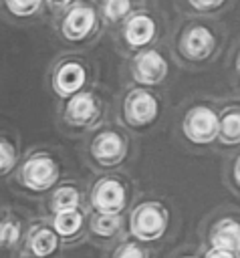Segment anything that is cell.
I'll use <instances>...</instances> for the list:
<instances>
[{
  "label": "cell",
  "instance_id": "1",
  "mask_svg": "<svg viewBox=\"0 0 240 258\" xmlns=\"http://www.w3.org/2000/svg\"><path fill=\"white\" fill-rule=\"evenodd\" d=\"M14 185L28 194H44L58 183L61 165L54 155L44 149L28 151L14 169Z\"/></svg>",
  "mask_w": 240,
  "mask_h": 258
},
{
  "label": "cell",
  "instance_id": "2",
  "mask_svg": "<svg viewBox=\"0 0 240 258\" xmlns=\"http://www.w3.org/2000/svg\"><path fill=\"white\" fill-rule=\"evenodd\" d=\"M58 236L46 224H32L22 240V256L26 258H50L58 250Z\"/></svg>",
  "mask_w": 240,
  "mask_h": 258
},
{
  "label": "cell",
  "instance_id": "3",
  "mask_svg": "<svg viewBox=\"0 0 240 258\" xmlns=\"http://www.w3.org/2000/svg\"><path fill=\"white\" fill-rule=\"evenodd\" d=\"M220 129L218 117L214 111L206 109V107H196L194 111H190L186 115V123H184V131L188 135V139L196 141V143H208L216 137Z\"/></svg>",
  "mask_w": 240,
  "mask_h": 258
},
{
  "label": "cell",
  "instance_id": "4",
  "mask_svg": "<svg viewBox=\"0 0 240 258\" xmlns=\"http://www.w3.org/2000/svg\"><path fill=\"white\" fill-rule=\"evenodd\" d=\"M163 226H165V214L153 204H145L137 208L131 216V232L141 240H153L161 236Z\"/></svg>",
  "mask_w": 240,
  "mask_h": 258
},
{
  "label": "cell",
  "instance_id": "5",
  "mask_svg": "<svg viewBox=\"0 0 240 258\" xmlns=\"http://www.w3.org/2000/svg\"><path fill=\"white\" fill-rule=\"evenodd\" d=\"M50 85L58 97H73L85 85V69L77 60H65L52 71Z\"/></svg>",
  "mask_w": 240,
  "mask_h": 258
},
{
  "label": "cell",
  "instance_id": "6",
  "mask_svg": "<svg viewBox=\"0 0 240 258\" xmlns=\"http://www.w3.org/2000/svg\"><path fill=\"white\" fill-rule=\"evenodd\" d=\"M93 26H95V12L85 4H77L69 8V12L63 16L61 34L67 40H81L91 32Z\"/></svg>",
  "mask_w": 240,
  "mask_h": 258
},
{
  "label": "cell",
  "instance_id": "7",
  "mask_svg": "<svg viewBox=\"0 0 240 258\" xmlns=\"http://www.w3.org/2000/svg\"><path fill=\"white\" fill-rule=\"evenodd\" d=\"M125 204V189L119 181L105 179L93 189V206L101 214H115Z\"/></svg>",
  "mask_w": 240,
  "mask_h": 258
},
{
  "label": "cell",
  "instance_id": "8",
  "mask_svg": "<svg viewBox=\"0 0 240 258\" xmlns=\"http://www.w3.org/2000/svg\"><path fill=\"white\" fill-rule=\"evenodd\" d=\"M24 234H26V224L22 216L14 208H6L4 218L0 222V250L10 252L18 248L24 240Z\"/></svg>",
  "mask_w": 240,
  "mask_h": 258
},
{
  "label": "cell",
  "instance_id": "9",
  "mask_svg": "<svg viewBox=\"0 0 240 258\" xmlns=\"http://www.w3.org/2000/svg\"><path fill=\"white\" fill-rule=\"evenodd\" d=\"M165 73H167V64L155 50H149L135 60V79L145 85L159 83L165 77Z\"/></svg>",
  "mask_w": 240,
  "mask_h": 258
},
{
  "label": "cell",
  "instance_id": "10",
  "mask_svg": "<svg viewBox=\"0 0 240 258\" xmlns=\"http://www.w3.org/2000/svg\"><path fill=\"white\" fill-rule=\"evenodd\" d=\"M95 115V99L89 93H75L65 107V121L71 125H85Z\"/></svg>",
  "mask_w": 240,
  "mask_h": 258
},
{
  "label": "cell",
  "instance_id": "11",
  "mask_svg": "<svg viewBox=\"0 0 240 258\" xmlns=\"http://www.w3.org/2000/svg\"><path fill=\"white\" fill-rule=\"evenodd\" d=\"M91 151H93V157L99 159L101 163H115L123 157V141L117 133L107 131L93 141Z\"/></svg>",
  "mask_w": 240,
  "mask_h": 258
},
{
  "label": "cell",
  "instance_id": "12",
  "mask_svg": "<svg viewBox=\"0 0 240 258\" xmlns=\"http://www.w3.org/2000/svg\"><path fill=\"white\" fill-rule=\"evenodd\" d=\"M127 115H129L131 123H139V125L141 123H149L157 115V103L145 91L133 93L129 103H127Z\"/></svg>",
  "mask_w": 240,
  "mask_h": 258
},
{
  "label": "cell",
  "instance_id": "13",
  "mask_svg": "<svg viewBox=\"0 0 240 258\" xmlns=\"http://www.w3.org/2000/svg\"><path fill=\"white\" fill-rule=\"evenodd\" d=\"M20 161L18 139L6 131H0V181L8 179Z\"/></svg>",
  "mask_w": 240,
  "mask_h": 258
},
{
  "label": "cell",
  "instance_id": "14",
  "mask_svg": "<svg viewBox=\"0 0 240 258\" xmlns=\"http://www.w3.org/2000/svg\"><path fill=\"white\" fill-rule=\"evenodd\" d=\"M182 46H184V52L190 58H204V56L210 54V50L214 46V38H212L210 30H206L202 26H196L186 34Z\"/></svg>",
  "mask_w": 240,
  "mask_h": 258
},
{
  "label": "cell",
  "instance_id": "15",
  "mask_svg": "<svg viewBox=\"0 0 240 258\" xmlns=\"http://www.w3.org/2000/svg\"><path fill=\"white\" fill-rule=\"evenodd\" d=\"M212 244L216 250L240 252V224L232 220H226L224 224H220L212 236Z\"/></svg>",
  "mask_w": 240,
  "mask_h": 258
},
{
  "label": "cell",
  "instance_id": "16",
  "mask_svg": "<svg viewBox=\"0 0 240 258\" xmlns=\"http://www.w3.org/2000/svg\"><path fill=\"white\" fill-rule=\"evenodd\" d=\"M83 226V216L79 210H65V212H56L52 218V230L58 238H71L75 236Z\"/></svg>",
  "mask_w": 240,
  "mask_h": 258
},
{
  "label": "cell",
  "instance_id": "17",
  "mask_svg": "<svg viewBox=\"0 0 240 258\" xmlns=\"http://www.w3.org/2000/svg\"><path fill=\"white\" fill-rule=\"evenodd\" d=\"M79 200L81 196L75 185H56L48 198V208L52 214L65 212V210H77Z\"/></svg>",
  "mask_w": 240,
  "mask_h": 258
},
{
  "label": "cell",
  "instance_id": "18",
  "mask_svg": "<svg viewBox=\"0 0 240 258\" xmlns=\"http://www.w3.org/2000/svg\"><path fill=\"white\" fill-rule=\"evenodd\" d=\"M44 0H0V8L14 20H28L38 14Z\"/></svg>",
  "mask_w": 240,
  "mask_h": 258
},
{
  "label": "cell",
  "instance_id": "19",
  "mask_svg": "<svg viewBox=\"0 0 240 258\" xmlns=\"http://www.w3.org/2000/svg\"><path fill=\"white\" fill-rule=\"evenodd\" d=\"M153 32H155V26L149 16H135L129 20V24L125 28V38L131 44H145V42H149Z\"/></svg>",
  "mask_w": 240,
  "mask_h": 258
},
{
  "label": "cell",
  "instance_id": "20",
  "mask_svg": "<svg viewBox=\"0 0 240 258\" xmlns=\"http://www.w3.org/2000/svg\"><path fill=\"white\" fill-rule=\"evenodd\" d=\"M220 137L226 143L240 141V113H228L220 123Z\"/></svg>",
  "mask_w": 240,
  "mask_h": 258
},
{
  "label": "cell",
  "instance_id": "21",
  "mask_svg": "<svg viewBox=\"0 0 240 258\" xmlns=\"http://www.w3.org/2000/svg\"><path fill=\"white\" fill-rule=\"evenodd\" d=\"M117 228H119V218L115 214H101L93 222V230L97 234H101V236H111Z\"/></svg>",
  "mask_w": 240,
  "mask_h": 258
},
{
  "label": "cell",
  "instance_id": "22",
  "mask_svg": "<svg viewBox=\"0 0 240 258\" xmlns=\"http://www.w3.org/2000/svg\"><path fill=\"white\" fill-rule=\"evenodd\" d=\"M129 10V0H105V16L109 20H119Z\"/></svg>",
  "mask_w": 240,
  "mask_h": 258
},
{
  "label": "cell",
  "instance_id": "23",
  "mask_svg": "<svg viewBox=\"0 0 240 258\" xmlns=\"http://www.w3.org/2000/svg\"><path fill=\"white\" fill-rule=\"evenodd\" d=\"M115 258H143V254H141V250L137 246L127 244V246L119 248V252L115 254Z\"/></svg>",
  "mask_w": 240,
  "mask_h": 258
},
{
  "label": "cell",
  "instance_id": "24",
  "mask_svg": "<svg viewBox=\"0 0 240 258\" xmlns=\"http://www.w3.org/2000/svg\"><path fill=\"white\" fill-rule=\"evenodd\" d=\"M196 8H200V10H204V8H214V6H218L222 0H190Z\"/></svg>",
  "mask_w": 240,
  "mask_h": 258
},
{
  "label": "cell",
  "instance_id": "25",
  "mask_svg": "<svg viewBox=\"0 0 240 258\" xmlns=\"http://www.w3.org/2000/svg\"><path fill=\"white\" fill-rule=\"evenodd\" d=\"M208 258H234V254L232 252H226V250H212L210 254H208Z\"/></svg>",
  "mask_w": 240,
  "mask_h": 258
},
{
  "label": "cell",
  "instance_id": "26",
  "mask_svg": "<svg viewBox=\"0 0 240 258\" xmlns=\"http://www.w3.org/2000/svg\"><path fill=\"white\" fill-rule=\"evenodd\" d=\"M44 2H46L50 8H61V6H65L69 0H44Z\"/></svg>",
  "mask_w": 240,
  "mask_h": 258
},
{
  "label": "cell",
  "instance_id": "27",
  "mask_svg": "<svg viewBox=\"0 0 240 258\" xmlns=\"http://www.w3.org/2000/svg\"><path fill=\"white\" fill-rule=\"evenodd\" d=\"M236 181L240 183V159L236 161Z\"/></svg>",
  "mask_w": 240,
  "mask_h": 258
},
{
  "label": "cell",
  "instance_id": "28",
  "mask_svg": "<svg viewBox=\"0 0 240 258\" xmlns=\"http://www.w3.org/2000/svg\"><path fill=\"white\" fill-rule=\"evenodd\" d=\"M4 212H6V208L0 204V222H2V218H4Z\"/></svg>",
  "mask_w": 240,
  "mask_h": 258
},
{
  "label": "cell",
  "instance_id": "29",
  "mask_svg": "<svg viewBox=\"0 0 240 258\" xmlns=\"http://www.w3.org/2000/svg\"><path fill=\"white\" fill-rule=\"evenodd\" d=\"M238 69H240V60H238Z\"/></svg>",
  "mask_w": 240,
  "mask_h": 258
}]
</instances>
